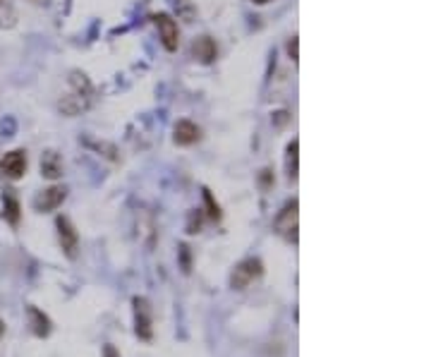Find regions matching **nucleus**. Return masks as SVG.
<instances>
[{"instance_id": "nucleus-1", "label": "nucleus", "mask_w": 431, "mask_h": 357, "mask_svg": "<svg viewBox=\"0 0 431 357\" xmlns=\"http://www.w3.org/2000/svg\"><path fill=\"white\" fill-rule=\"evenodd\" d=\"M94 99H96V91L91 79L84 72H79V70H72L67 77V91L58 101V111L67 118H77L94 106Z\"/></svg>"}, {"instance_id": "nucleus-9", "label": "nucleus", "mask_w": 431, "mask_h": 357, "mask_svg": "<svg viewBox=\"0 0 431 357\" xmlns=\"http://www.w3.org/2000/svg\"><path fill=\"white\" fill-rule=\"evenodd\" d=\"M199 137H202V127L192 120H177L172 127V142L177 147H192L199 142Z\"/></svg>"}, {"instance_id": "nucleus-7", "label": "nucleus", "mask_w": 431, "mask_h": 357, "mask_svg": "<svg viewBox=\"0 0 431 357\" xmlns=\"http://www.w3.org/2000/svg\"><path fill=\"white\" fill-rule=\"evenodd\" d=\"M0 173L8 180H19L26 173V151L24 149H13L0 159Z\"/></svg>"}, {"instance_id": "nucleus-12", "label": "nucleus", "mask_w": 431, "mask_h": 357, "mask_svg": "<svg viewBox=\"0 0 431 357\" xmlns=\"http://www.w3.org/2000/svg\"><path fill=\"white\" fill-rule=\"evenodd\" d=\"M19 216H22V207H19V199L13 194V189L3 194V219L8 221L10 225H17L19 223Z\"/></svg>"}, {"instance_id": "nucleus-3", "label": "nucleus", "mask_w": 431, "mask_h": 357, "mask_svg": "<svg viewBox=\"0 0 431 357\" xmlns=\"http://www.w3.org/2000/svg\"><path fill=\"white\" fill-rule=\"evenodd\" d=\"M261 276H263L261 259H257V257L242 259V262L233 269V273H230V288L245 290V288H250L257 278H261Z\"/></svg>"}, {"instance_id": "nucleus-11", "label": "nucleus", "mask_w": 431, "mask_h": 357, "mask_svg": "<svg viewBox=\"0 0 431 357\" xmlns=\"http://www.w3.org/2000/svg\"><path fill=\"white\" fill-rule=\"evenodd\" d=\"M41 175L48 177V180H58V177L63 175V159L58 151L48 149L43 151L41 156Z\"/></svg>"}, {"instance_id": "nucleus-2", "label": "nucleus", "mask_w": 431, "mask_h": 357, "mask_svg": "<svg viewBox=\"0 0 431 357\" xmlns=\"http://www.w3.org/2000/svg\"><path fill=\"white\" fill-rule=\"evenodd\" d=\"M298 228H300V202L298 199H290V202H285V207L278 211L276 219H273V230H276L285 242L298 245V240H300Z\"/></svg>"}, {"instance_id": "nucleus-5", "label": "nucleus", "mask_w": 431, "mask_h": 357, "mask_svg": "<svg viewBox=\"0 0 431 357\" xmlns=\"http://www.w3.org/2000/svg\"><path fill=\"white\" fill-rule=\"evenodd\" d=\"M154 24L156 29H158V36H161V43H163L165 51H177V46H180V29H177V22L170 17L168 13H158L154 15Z\"/></svg>"}, {"instance_id": "nucleus-21", "label": "nucleus", "mask_w": 431, "mask_h": 357, "mask_svg": "<svg viewBox=\"0 0 431 357\" xmlns=\"http://www.w3.org/2000/svg\"><path fill=\"white\" fill-rule=\"evenodd\" d=\"M104 357H120V353H117V348H115V345H111V343H108L106 348H104Z\"/></svg>"}, {"instance_id": "nucleus-10", "label": "nucleus", "mask_w": 431, "mask_h": 357, "mask_svg": "<svg viewBox=\"0 0 431 357\" xmlns=\"http://www.w3.org/2000/svg\"><path fill=\"white\" fill-rule=\"evenodd\" d=\"M192 56L197 58L199 63L209 65L218 58V46H216V41L211 36H199V39L192 43Z\"/></svg>"}, {"instance_id": "nucleus-6", "label": "nucleus", "mask_w": 431, "mask_h": 357, "mask_svg": "<svg viewBox=\"0 0 431 357\" xmlns=\"http://www.w3.org/2000/svg\"><path fill=\"white\" fill-rule=\"evenodd\" d=\"M56 228H58V240H60L63 252L67 254L70 259H74V257H77V250H79V232H77V228H74L72 221H70L67 216H58V219H56Z\"/></svg>"}, {"instance_id": "nucleus-18", "label": "nucleus", "mask_w": 431, "mask_h": 357, "mask_svg": "<svg viewBox=\"0 0 431 357\" xmlns=\"http://www.w3.org/2000/svg\"><path fill=\"white\" fill-rule=\"evenodd\" d=\"M288 56H290V61H293L295 65L300 63V39H298V36H293V39L288 41Z\"/></svg>"}, {"instance_id": "nucleus-13", "label": "nucleus", "mask_w": 431, "mask_h": 357, "mask_svg": "<svg viewBox=\"0 0 431 357\" xmlns=\"http://www.w3.org/2000/svg\"><path fill=\"white\" fill-rule=\"evenodd\" d=\"M26 315H29V324H31V331L36 333V336L46 338L48 333H51V319L43 315L41 310H36V307H26Z\"/></svg>"}, {"instance_id": "nucleus-14", "label": "nucleus", "mask_w": 431, "mask_h": 357, "mask_svg": "<svg viewBox=\"0 0 431 357\" xmlns=\"http://www.w3.org/2000/svg\"><path fill=\"white\" fill-rule=\"evenodd\" d=\"M285 170H288L290 180H298V173H300V142L293 139L285 149Z\"/></svg>"}, {"instance_id": "nucleus-23", "label": "nucleus", "mask_w": 431, "mask_h": 357, "mask_svg": "<svg viewBox=\"0 0 431 357\" xmlns=\"http://www.w3.org/2000/svg\"><path fill=\"white\" fill-rule=\"evenodd\" d=\"M254 3H259V5H263V3H268V0H254Z\"/></svg>"}, {"instance_id": "nucleus-20", "label": "nucleus", "mask_w": 431, "mask_h": 357, "mask_svg": "<svg viewBox=\"0 0 431 357\" xmlns=\"http://www.w3.org/2000/svg\"><path fill=\"white\" fill-rule=\"evenodd\" d=\"M271 182H273V173L271 170H261V185L263 187H266V185H271Z\"/></svg>"}, {"instance_id": "nucleus-19", "label": "nucleus", "mask_w": 431, "mask_h": 357, "mask_svg": "<svg viewBox=\"0 0 431 357\" xmlns=\"http://www.w3.org/2000/svg\"><path fill=\"white\" fill-rule=\"evenodd\" d=\"M180 250H182V262H185V271H190V247L182 245Z\"/></svg>"}, {"instance_id": "nucleus-22", "label": "nucleus", "mask_w": 431, "mask_h": 357, "mask_svg": "<svg viewBox=\"0 0 431 357\" xmlns=\"http://www.w3.org/2000/svg\"><path fill=\"white\" fill-rule=\"evenodd\" d=\"M3 333H5V324L0 322V336H3Z\"/></svg>"}, {"instance_id": "nucleus-15", "label": "nucleus", "mask_w": 431, "mask_h": 357, "mask_svg": "<svg viewBox=\"0 0 431 357\" xmlns=\"http://www.w3.org/2000/svg\"><path fill=\"white\" fill-rule=\"evenodd\" d=\"M15 24H17V10L8 0H0V29H13Z\"/></svg>"}, {"instance_id": "nucleus-4", "label": "nucleus", "mask_w": 431, "mask_h": 357, "mask_svg": "<svg viewBox=\"0 0 431 357\" xmlns=\"http://www.w3.org/2000/svg\"><path fill=\"white\" fill-rule=\"evenodd\" d=\"M134 307V331L142 340H151L154 338V312H151V305L147 297H134L132 300Z\"/></svg>"}, {"instance_id": "nucleus-16", "label": "nucleus", "mask_w": 431, "mask_h": 357, "mask_svg": "<svg viewBox=\"0 0 431 357\" xmlns=\"http://www.w3.org/2000/svg\"><path fill=\"white\" fill-rule=\"evenodd\" d=\"M204 202H206V209H209V211H206L209 219H211V221H218V219H220V207L213 202V194L209 192V189H204Z\"/></svg>"}, {"instance_id": "nucleus-8", "label": "nucleus", "mask_w": 431, "mask_h": 357, "mask_svg": "<svg viewBox=\"0 0 431 357\" xmlns=\"http://www.w3.org/2000/svg\"><path fill=\"white\" fill-rule=\"evenodd\" d=\"M65 199H67V187L53 185V187L43 189L39 197L34 199V209L39 211V214H51V211H56L58 207H63Z\"/></svg>"}, {"instance_id": "nucleus-17", "label": "nucleus", "mask_w": 431, "mask_h": 357, "mask_svg": "<svg viewBox=\"0 0 431 357\" xmlns=\"http://www.w3.org/2000/svg\"><path fill=\"white\" fill-rule=\"evenodd\" d=\"M202 209H194V211H190V221H187V232H190V235H194V232H199L202 230Z\"/></svg>"}]
</instances>
